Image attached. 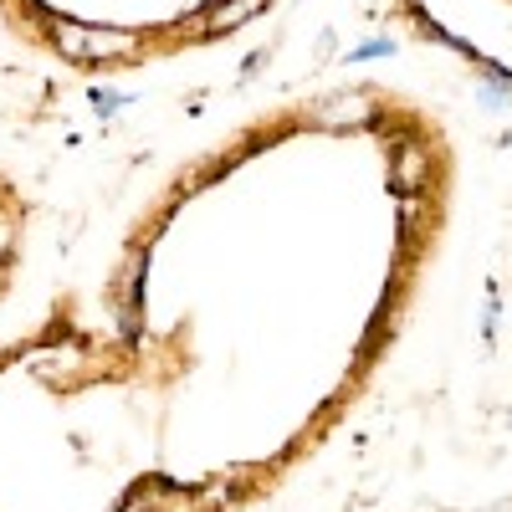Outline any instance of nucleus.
Masks as SVG:
<instances>
[{
	"mask_svg": "<svg viewBox=\"0 0 512 512\" xmlns=\"http://www.w3.org/2000/svg\"><path fill=\"white\" fill-rule=\"evenodd\" d=\"M405 21L492 77H512V0H400Z\"/></svg>",
	"mask_w": 512,
	"mask_h": 512,
	"instance_id": "f257e3e1",
	"label": "nucleus"
}]
</instances>
